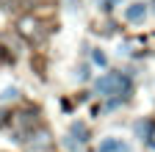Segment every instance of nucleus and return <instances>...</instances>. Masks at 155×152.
<instances>
[{"mask_svg":"<svg viewBox=\"0 0 155 152\" xmlns=\"http://www.w3.org/2000/svg\"><path fill=\"white\" fill-rule=\"evenodd\" d=\"M97 94H105V97L114 94L116 100H125L130 94V80L125 75H119V72H108V75H103V78L97 80Z\"/></svg>","mask_w":155,"mask_h":152,"instance_id":"nucleus-1","label":"nucleus"},{"mask_svg":"<svg viewBox=\"0 0 155 152\" xmlns=\"http://www.w3.org/2000/svg\"><path fill=\"white\" fill-rule=\"evenodd\" d=\"M25 147H28V149H33V152H45V149H50V130L36 127L31 136L25 138Z\"/></svg>","mask_w":155,"mask_h":152,"instance_id":"nucleus-2","label":"nucleus"},{"mask_svg":"<svg viewBox=\"0 0 155 152\" xmlns=\"http://www.w3.org/2000/svg\"><path fill=\"white\" fill-rule=\"evenodd\" d=\"M39 28H42V25H39V20H33V17H22V20L17 22L19 36H25V39H39V36H42Z\"/></svg>","mask_w":155,"mask_h":152,"instance_id":"nucleus-3","label":"nucleus"},{"mask_svg":"<svg viewBox=\"0 0 155 152\" xmlns=\"http://www.w3.org/2000/svg\"><path fill=\"white\" fill-rule=\"evenodd\" d=\"M67 136H69V138H72L78 147H83V144H86V138H89V133H86V125H83V122H72Z\"/></svg>","mask_w":155,"mask_h":152,"instance_id":"nucleus-4","label":"nucleus"},{"mask_svg":"<svg viewBox=\"0 0 155 152\" xmlns=\"http://www.w3.org/2000/svg\"><path fill=\"white\" fill-rule=\"evenodd\" d=\"M125 17H127V22H141L144 17H147V6L144 3H133V6H127Z\"/></svg>","mask_w":155,"mask_h":152,"instance_id":"nucleus-5","label":"nucleus"},{"mask_svg":"<svg viewBox=\"0 0 155 152\" xmlns=\"http://www.w3.org/2000/svg\"><path fill=\"white\" fill-rule=\"evenodd\" d=\"M100 152H127V147L122 141H116V138H108L100 144Z\"/></svg>","mask_w":155,"mask_h":152,"instance_id":"nucleus-6","label":"nucleus"},{"mask_svg":"<svg viewBox=\"0 0 155 152\" xmlns=\"http://www.w3.org/2000/svg\"><path fill=\"white\" fill-rule=\"evenodd\" d=\"M152 127H155L152 122H136V133H139V136H144V138L150 136V130H152Z\"/></svg>","mask_w":155,"mask_h":152,"instance_id":"nucleus-7","label":"nucleus"},{"mask_svg":"<svg viewBox=\"0 0 155 152\" xmlns=\"http://www.w3.org/2000/svg\"><path fill=\"white\" fill-rule=\"evenodd\" d=\"M17 94H19V91H17L14 86H8V89H3V91H0V100H3V102H6V100H14Z\"/></svg>","mask_w":155,"mask_h":152,"instance_id":"nucleus-8","label":"nucleus"},{"mask_svg":"<svg viewBox=\"0 0 155 152\" xmlns=\"http://www.w3.org/2000/svg\"><path fill=\"white\" fill-rule=\"evenodd\" d=\"M91 58H94V64H100V66H105V55H103L100 50H94V53H91Z\"/></svg>","mask_w":155,"mask_h":152,"instance_id":"nucleus-9","label":"nucleus"},{"mask_svg":"<svg viewBox=\"0 0 155 152\" xmlns=\"http://www.w3.org/2000/svg\"><path fill=\"white\" fill-rule=\"evenodd\" d=\"M111 3H116V0H103V8H111Z\"/></svg>","mask_w":155,"mask_h":152,"instance_id":"nucleus-10","label":"nucleus"},{"mask_svg":"<svg viewBox=\"0 0 155 152\" xmlns=\"http://www.w3.org/2000/svg\"><path fill=\"white\" fill-rule=\"evenodd\" d=\"M6 122V111H0V125H3Z\"/></svg>","mask_w":155,"mask_h":152,"instance_id":"nucleus-11","label":"nucleus"},{"mask_svg":"<svg viewBox=\"0 0 155 152\" xmlns=\"http://www.w3.org/2000/svg\"><path fill=\"white\" fill-rule=\"evenodd\" d=\"M3 3H17V0H3Z\"/></svg>","mask_w":155,"mask_h":152,"instance_id":"nucleus-12","label":"nucleus"}]
</instances>
